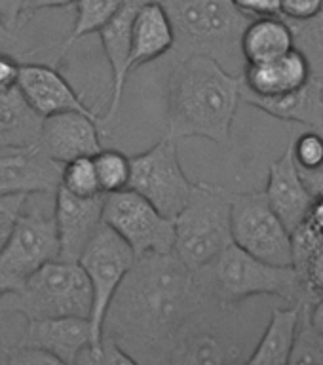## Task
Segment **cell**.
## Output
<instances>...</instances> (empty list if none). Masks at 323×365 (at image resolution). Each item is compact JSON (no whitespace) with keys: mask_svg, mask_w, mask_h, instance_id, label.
Instances as JSON below:
<instances>
[{"mask_svg":"<svg viewBox=\"0 0 323 365\" xmlns=\"http://www.w3.org/2000/svg\"><path fill=\"white\" fill-rule=\"evenodd\" d=\"M177 141L165 135L162 141L145 153L130 156V182L128 188L141 194L162 215L175 219L190 198L194 182L185 175Z\"/></svg>","mask_w":323,"mask_h":365,"instance_id":"9","label":"cell"},{"mask_svg":"<svg viewBox=\"0 0 323 365\" xmlns=\"http://www.w3.org/2000/svg\"><path fill=\"white\" fill-rule=\"evenodd\" d=\"M293 48V31L282 16L251 19L242 34V56L245 65L272 61Z\"/></svg>","mask_w":323,"mask_h":365,"instance_id":"23","label":"cell"},{"mask_svg":"<svg viewBox=\"0 0 323 365\" xmlns=\"http://www.w3.org/2000/svg\"><path fill=\"white\" fill-rule=\"evenodd\" d=\"M230 194L207 182L193 185L190 198L173 219V255L188 268L205 267L232 244Z\"/></svg>","mask_w":323,"mask_h":365,"instance_id":"6","label":"cell"},{"mask_svg":"<svg viewBox=\"0 0 323 365\" xmlns=\"http://www.w3.org/2000/svg\"><path fill=\"white\" fill-rule=\"evenodd\" d=\"M245 336L238 307L207 301L188 319L170 356L171 365L245 364Z\"/></svg>","mask_w":323,"mask_h":365,"instance_id":"8","label":"cell"},{"mask_svg":"<svg viewBox=\"0 0 323 365\" xmlns=\"http://www.w3.org/2000/svg\"><path fill=\"white\" fill-rule=\"evenodd\" d=\"M170 17L173 29L171 59L205 56L215 59L225 71L242 74V34L251 17L234 6L232 0H156Z\"/></svg>","mask_w":323,"mask_h":365,"instance_id":"3","label":"cell"},{"mask_svg":"<svg viewBox=\"0 0 323 365\" xmlns=\"http://www.w3.org/2000/svg\"><path fill=\"white\" fill-rule=\"evenodd\" d=\"M101 116L82 113H59L46 116L40 128V150L65 164L78 156H93L103 148Z\"/></svg>","mask_w":323,"mask_h":365,"instance_id":"15","label":"cell"},{"mask_svg":"<svg viewBox=\"0 0 323 365\" xmlns=\"http://www.w3.org/2000/svg\"><path fill=\"white\" fill-rule=\"evenodd\" d=\"M307 221L323 236V194H316V196H314Z\"/></svg>","mask_w":323,"mask_h":365,"instance_id":"42","label":"cell"},{"mask_svg":"<svg viewBox=\"0 0 323 365\" xmlns=\"http://www.w3.org/2000/svg\"><path fill=\"white\" fill-rule=\"evenodd\" d=\"M4 356L0 358V361L11 365H59L51 354L40 350L34 346H23V344H14V346L2 348Z\"/></svg>","mask_w":323,"mask_h":365,"instance_id":"32","label":"cell"},{"mask_svg":"<svg viewBox=\"0 0 323 365\" xmlns=\"http://www.w3.org/2000/svg\"><path fill=\"white\" fill-rule=\"evenodd\" d=\"M21 59L10 51H0V91H8L17 88Z\"/></svg>","mask_w":323,"mask_h":365,"instance_id":"37","label":"cell"},{"mask_svg":"<svg viewBox=\"0 0 323 365\" xmlns=\"http://www.w3.org/2000/svg\"><path fill=\"white\" fill-rule=\"evenodd\" d=\"M322 8L323 0H282V17L291 21H302L319 14Z\"/></svg>","mask_w":323,"mask_h":365,"instance_id":"35","label":"cell"},{"mask_svg":"<svg viewBox=\"0 0 323 365\" xmlns=\"http://www.w3.org/2000/svg\"><path fill=\"white\" fill-rule=\"evenodd\" d=\"M205 301L196 270L173 253L139 257L108 304L103 336L133 364L170 365L177 339Z\"/></svg>","mask_w":323,"mask_h":365,"instance_id":"1","label":"cell"},{"mask_svg":"<svg viewBox=\"0 0 323 365\" xmlns=\"http://www.w3.org/2000/svg\"><path fill=\"white\" fill-rule=\"evenodd\" d=\"M301 171V177L304 185L308 187V190L312 192V196L316 194H323V165L318 168V170H299Z\"/></svg>","mask_w":323,"mask_h":365,"instance_id":"41","label":"cell"},{"mask_svg":"<svg viewBox=\"0 0 323 365\" xmlns=\"http://www.w3.org/2000/svg\"><path fill=\"white\" fill-rule=\"evenodd\" d=\"M29 194H10V196H0V250L10 236L11 228L21 215L23 205Z\"/></svg>","mask_w":323,"mask_h":365,"instance_id":"33","label":"cell"},{"mask_svg":"<svg viewBox=\"0 0 323 365\" xmlns=\"http://www.w3.org/2000/svg\"><path fill=\"white\" fill-rule=\"evenodd\" d=\"M291 150L299 170H318L323 165V131L310 130L291 141Z\"/></svg>","mask_w":323,"mask_h":365,"instance_id":"31","label":"cell"},{"mask_svg":"<svg viewBox=\"0 0 323 365\" xmlns=\"http://www.w3.org/2000/svg\"><path fill=\"white\" fill-rule=\"evenodd\" d=\"M42 120L17 88L0 91V150L36 145Z\"/></svg>","mask_w":323,"mask_h":365,"instance_id":"25","label":"cell"},{"mask_svg":"<svg viewBox=\"0 0 323 365\" xmlns=\"http://www.w3.org/2000/svg\"><path fill=\"white\" fill-rule=\"evenodd\" d=\"M145 0H128L118 14L99 31L103 51L107 57L108 67H111V99H108V110L105 116H101V135H107L113 128L114 120L118 116L122 108V99H124L125 80L130 76V53H131V21L133 14L139 8V4Z\"/></svg>","mask_w":323,"mask_h":365,"instance_id":"17","label":"cell"},{"mask_svg":"<svg viewBox=\"0 0 323 365\" xmlns=\"http://www.w3.org/2000/svg\"><path fill=\"white\" fill-rule=\"evenodd\" d=\"M135 253L114 232L113 228L103 222L97 228L93 238L88 242L78 262L84 268L91 287V312L90 324L93 331V344L99 346L103 339V319L107 308L113 301L114 293L124 282L125 274L135 262Z\"/></svg>","mask_w":323,"mask_h":365,"instance_id":"11","label":"cell"},{"mask_svg":"<svg viewBox=\"0 0 323 365\" xmlns=\"http://www.w3.org/2000/svg\"><path fill=\"white\" fill-rule=\"evenodd\" d=\"M301 279L307 287L308 295L312 299L323 295V242L308 259L307 267L301 274Z\"/></svg>","mask_w":323,"mask_h":365,"instance_id":"34","label":"cell"},{"mask_svg":"<svg viewBox=\"0 0 323 365\" xmlns=\"http://www.w3.org/2000/svg\"><path fill=\"white\" fill-rule=\"evenodd\" d=\"M312 76V68L307 57L293 48L285 56L276 57L272 61L245 65L242 80V90L259 97L282 96L287 91L301 88Z\"/></svg>","mask_w":323,"mask_h":365,"instance_id":"21","label":"cell"},{"mask_svg":"<svg viewBox=\"0 0 323 365\" xmlns=\"http://www.w3.org/2000/svg\"><path fill=\"white\" fill-rule=\"evenodd\" d=\"M103 222L130 245L137 259L173 253V219L162 215L148 200L130 188L105 194Z\"/></svg>","mask_w":323,"mask_h":365,"instance_id":"12","label":"cell"},{"mask_svg":"<svg viewBox=\"0 0 323 365\" xmlns=\"http://www.w3.org/2000/svg\"><path fill=\"white\" fill-rule=\"evenodd\" d=\"M234 6L251 19L282 16V0H232Z\"/></svg>","mask_w":323,"mask_h":365,"instance_id":"36","label":"cell"},{"mask_svg":"<svg viewBox=\"0 0 323 365\" xmlns=\"http://www.w3.org/2000/svg\"><path fill=\"white\" fill-rule=\"evenodd\" d=\"M0 51H2V50H0Z\"/></svg>","mask_w":323,"mask_h":365,"instance_id":"44","label":"cell"},{"mask_svg":"<svg viewBox=\"0 0 323 365\" xmlns=\"http://www.w3.org/2000/svg\"><path fill=\"white\" fill-rule=\"evenodd\" d=\"M90 282L76 261L51 259L16 291L0 297V314H19L25 319L90 318Z\"/></svg>","mask_w":323,"mask_h":365,"instance_id":"5","label":"cell"},{"mask_svg":"<svg viewBox=\"0 0 323 365\" xmlns=\"http://www.w3.org/2000/svg\"><path fill=\"white\" fill-rule=\"evenodd\" d=\"M171 61L165 105L168 137L173 141L204 137L227 145L242 101V74L228 73L205 56Z\"/></svg>","mask_w":323,"mask_h":365,"instance_id":"2","label":"cell"},{"mask_svg":"<svg viewBox=\"0 0 323 365\" xmlns=\"http://www.w3.org/2000/svg\"><path fill=\"white\" fill-rule=\"evenodd\" d=\"M307 312L310 324H312L319 333H323V295L316 297L314 301L308 302Z\"/></svg>","mask_w":323,"mask_h":365,"instance_id":"43","label":"cell"},{"mask_svg":"<svg viewBox=\"0 0 323 365\" xmlns=\"http://www.w3.org/2000/svg\"><path fill=\"white\" fill-rule=\"evenodd\" d=\"M57 253L53 194H29L0 250V297L16 291L42 264L57 259Z\"/></svg>","mask_w":323,"mask_h":365,"instance_id":"7","label":"cell"},{"mask_svg":"<svg viewBox=\"0 0 323 365\" xmlns=\"http://www.w3.org/2000/svg\"><path fill=\"white\" fill-rule=\"evenodd\" d=\"M76 0H25L23 4V16H21V27L27 21H31V17L34 14H39L42 10H53V8H67V6L74 4Z\"/></svg>","mask_w":323,"mask_h":365,"instance_id":"39","label":"cell"},{"mask_svg":"<svg viewBox=\"0 0 323 365\" xmlns=\"http://www.w3.org/2000/svg\"><path fill=\"white\" fill-rule=\"evenodd\" d=\"M103 202L105 194L82 198L57 187L53 194V221L59 244L57 259L78 262L88 242L103 225Z\"/></svg>","mask_w":323,"mask_h":365,"instance_id":"13","label":"cell"},{"mask_svg":"<svg viewBox=\"0 0 323 365\" xmlns=\"http://www.w3.org/2000/svg\"><path fill=\"white\" fill-rule=\"evenodd\" d=\"M0 50L10 51V53L19 57L21 61H25V57H23V46L19 42V38H17V33L6 31L2 25H0Z\"/></svg>","mask_w":323,"mask_h":365,"instance_id":"40","label":"cell"},{"mask_svg":"<svg viewBox=\"0 0 323 365\" xmlns=\"http://www.w3.org/2000/svg\"><path fill=\"white\" fill-rule=\"evenodd\" d=\"M242 101L274 118L323 131V82L314 74L307 84L282 96L259 97L242 90Z\"/></svg>","mask_w":323,"mask_h":365,"instance_id":"20","label":"cell"},{"mask_svg":"<svg viewBox=\"0 0 323 365\" xmlns=\"http://www.w3.org/2000/svg\"><path fill=\"white\" fill-rule=\"evenodd\" d=\"M17 344L40 348L51 354L59 365H76L80 354L93 344V331L90 318L80 316L27 319Z\"/></svg>","mask_w":323,"mask_h":365,"instance_id":"18","label":"cell"},{"mask_svg":"<svg viewBox=\"0 0 323 365\" xmlns=\"http://www.w3.org/2000/svg\"><path fill=\"white\" fill-rule=\"evenodd\" d=\"M232 244L272 264H291V234L270 207L265 190L230 194Z\"/></svg>","mask_w":323,"mask_h":365,"instance_id":"10","label":"cell"},{"mask_svg":"<svg viewBox=\"0 0 323 365\" xmlns=\"http://www.w3.org/2000/svg\"><path fill=\"white\" fill-rule=\"evenodd\" d=\"M128 0H76L74 2V23L67 40L61 46V56L65 51L84 38L88 34L99 33L113 19Z\"/></svg>","mask_w":323,"mask_h":365,"instance_id":"26","label":"cell"},{"mask_svg":"<svg viewBox=\"0 0 323 365\" xmlns=\"http://www.w3.org/2000/svg\"><path fill=\"white\" fill-rule=\"evenodd\" d=\"M301 318V302L285 308H272L267 329L245 359L250 365H285L295 342Z\"/></svg>","mask_w":323,"mask_h":365,"instance_id":"24","label":"cell"},{"mask_svg":"<svg viewBox=\"0 0 323 365\" xmlns=\"http://www.w3.org/2000/svg\"><path fill=\"white\" fill-rule=\"evenodd\" d=\"M196 276L205 295L230 307L259 295L280 297L287 304L314 301L291 264L261 261L236 244L227 245L213 261L198 268Z\"/></svg>","mask_w":323,"mask_h":365,"instance_id":"4","label":"cell"},{"mask_svg":"<svg viewBox=\"0 0 323 365\" xmlns=\"http://www.w3.org/2000/svg\"><path fill=\"white\" fill-rule=\"evenodd\" d=\"M61 165L46 156L39 145L0 150V196L56 194Z\"/></svg>","mask_w":323,"mask_h":365,"instance_id":"16","label":"cell"},{"mask_svg":"<svg viewBox=\"0 0 323 365\" xmlns=\"http://www.w3.org/2000/svg\"><path fill=\"white\" fill-rule=\"evenodd\" d=\"M173 48V29L170 17L156 0H145L131 21L130 73L147 63L162 59Z\"/></svg>","mask_w":323,"mask_h":365,"instance_id":"22","label":"cell"},{"mask_svg":"<svg viewBox=\"0 0 323 365\" xmlns=\"http://www.w3.org/2000/svg\"><path fill=\"white\" fill-rule=\"evenodd\" d=\"M308 302L310 301H301V318L287 361L291 365H323V333H319L308 319Z\"/></svg>","mask_w":323,"mask_h":365,"instance_id":"29","label":"cell"},{"mask_svg":"<svg viewBox=\"0 0 323 365\" xmlns=\"http://www.w3.org/2000/svg\"><path fill=\"white\" fill-rule=\"evenodd\" d=\"M59 187H63L74 196H82V198L103 194L99 188V181H97L93 156H78V158L65 162L61 165Z\"/></svg>","mask_w":323,"mask_h":365,"instance_id":"30","label":"cell"},{"mask_svg":"<svg viewBox=\"0 0 323 365\" xmlns=\"http://www.w3.org/2000/svg\"><path fill=\"white\" fill-rule=\"evenodd\" d=\"M23 4L25 0H0V25L6 31L17 33L21 29Z\"/></svg>","mask_w":323,"mask_h":365,"instance_id":"38","label":"cell"},{"mask_svg":"<svg viewBox=\"0 0 323 365\" xmlns=\"http://www.w3.org/2000/svg\"><path fill=\"white\" fill-rule=\"evenodd\" d=\"M97 181L103 194L118 192L128 188L130 182V156L116 148H101L93 154Z\"/></svg>","mask_w":323,"mask_h":365,"instance_id":"28","label":"cell"},{"mask_svg":"<svg viewBox=\"0 0 323 365\" xmlns=\"http://www.w3.org/2000/svg\"><path fill=\"white\" fill-rule=\"evenodd\" d=\"M265 196L270 207L276 211V215L282 219L285 228L289 230V234L302 221H307L314 196L302 181L299 165L293 158L291 143L289 147L285 148V153L268 168Z\"/></svg>","mask_w":323,"mask_h":365,"instance_id":"19","label":"cell"},{"mask_svg":"<svg viewBox=\"0 0 323 365\" xmlns=\"http://www.w3.org/2000/svg\"><path fill=\"white\" fill-rule=\"evenodd\" d=\"M285 21L289 23L293 31L295 48L307 57L314 76H318L323 82V8L310 19H302V21L285 19Z\"/></svg>","mask_w":323,"mask_h":365,"instance_id":"27","label":"cell"},{"mask_svg":"<svg viewBox=\"0 0 323 365\" xmlns=\"http://www.w3.org/2000/svg\"><path fill=\"white\" fill-rule=\"evenodd\" d=\"M17 90L21 91L25 101L46 118L59 113H82L99 116L93 108L88 107L78 91L68 84V80L59 71L40 61H21Z\"/></svg>","mask_w":323,"mask_h":365,"instance_id":"14","label":"cell"}]
</instances>
